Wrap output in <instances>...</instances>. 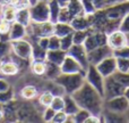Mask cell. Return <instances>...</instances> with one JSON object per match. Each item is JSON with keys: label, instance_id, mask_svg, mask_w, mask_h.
I'll use <instances>...</instances> for the list:
<instances>
[{"label": "cell", "instance_id": "7a4b0ae2", "mask_svg": "<svg viewBox=\"0 0 129 123\" xmlns=\"http://www.w3.org/2000/svg\"><path fill=\"white\" fill-rule=\"evenodd\" d=\"M53 81L62 88L64 94L71 95L85 82V74L84 73H60Z\"/></svg>", "mask_w": 129, "mask_h": 123}, {"label": "cell", "instance_id": "60d3db41", "mask_svg": "<svg viewBox=\"0 0 129 123\" xmlns=\"http://www.w3.org/2000/svg\"><path fill=\"white\" fill-rule=\"evenodd\" d=\"M14 8L16 9H23V8H29L31 2L29 0H10V4Z\"/></svg>", "mask_w": 129, "mask_h": 123}, {"label": "cell", "instance_id": "5bb4252c", "mask_svg": "<svg viewBox=\"0 0 129 123\" xmlns=\"http://www.w3.org/2000/svg\"><path fill=\"white\" fill-rule=\"evenodd\" d=\"M60 69H61V73H84L85 74V69L83 68L82 65L75 58L69 56L68 54L64 57L63 62L61 63Z\"/></svg>", "mask_w": 129, "mask_h": 123}, {"label": "cell", "instance_id": "ffe728a7", "mask_svg": "<svg viewBox=\"0 0 129 123\" xmlns=\"http://www.w3.org/2000/svg\"><path fill=\"white\" fill-rule=\"evenodd\" d=\"M74 32V29L69 23H63V22H57L54 23V30L53 34L59 38H62L64 36L71 34Z\"/></svg>", "mask_w": 129, "mask_h": 123}, {"label": "cell", "instance_id": "c3c4849f", "mask_svg": "<svg viewBox=\"0 0 129 123\" xmlns=\"http://www.w3.org/2000/svg\"><path fill=\"white\" fill-rule=\"evenodd\" d=\"M10 89V83L6 79L0 78V91H7Z\"/></svg>", "mask_w": 129, "mask_h": 123}, {"label": "cell", "instance_id": "52a82bcc", "mask_svg": "<svg viewBox=\"0 0 129 123\" xmlns=\"http://www.w3.org/2000/svg\"><path fill=\"white\" fill-rule=\"evenodd\" d=\"M104 80L105 78L99 72L95 65L89 64L88 67L85 71V81L88 84H91L94 89H96L103 96V90H104Z\"/></svg>", "mask_w": 129, "mask_h": 123}, {"label": "cell", "instance_id": "836d02e7", "mask_svg": "<svg viewBox=\"0 0 129 123\" xmlns=\"http://www.w3.org/2000/svg\"><path fill=\"white\" fill-rule=\"evenodd\" d=\"M74 45V39H73V33L64 36L62 38H60V49L63 51H68L70 49V47Z\"/></svg>", "mask_w": 129, "mask_h": 123}, {"label": "cell", "instance_id": "1f68e13d", "mask_svg": "<svg viewBox=\"0 0 129 123\" xmlns=\"http://www.w3.org/2000/svg\"><path fill=\"white\" fill-rule=\"evenodd\" d=\"M63 106H64L63 95H54L50 107L53 108L56 112H58V111H63Z\"/></svg>", "mask_w": 129, "mask_h": 123}, {"label": "cell", "instance_id": "ab89813d", "mask_svg": "<svg viewBox=\"0 0 129 123\" xmlns=\"http://www.w3.org/2000/svg\"><path fill=\"white\" fill-rule=\"evenodd\" d=\"M54 114H56V111L53 110V108H51L50 106H48V107H44V110H43V113H42V121L44 122H51L52 119H53Z\"/></svg>", "mask_w": 129, "mask_h": 123}, {"label": "cell", "instance_id": "8d00e7d4", "mask_svg": "<svg viewBox=\"0 0 129 123\" xmlns=\"http://www.w3.org/2000/svg\"><path fill=\"white\" fill-rule=\"evenodd\" d=\"M56 49H60V38L52 34L49 37V40H48V50Z\"/></svg>", "mask_w": 129, "mask_h": 123}, {"label": "cell", "instance_id": "d590c367", "mask_svg": "<svg viewBox=\"0 0 129 123\" xmlns=\"http://www.w3.org/2000/svg\"><path fill=\"white\" fill-rule=\"evenodd\" d=\"M117 72H129V58H117Z\"/></svg>", "mask_w": 129, "mask_h": 123}, {"label": "cell", "instance_id": "44dd1931", "mask_svg": "<svg viewBox=\"0 0 129 123\" xmlns=\"http://www.w3.org/2000/svg\"><path fill=\"white\" fill-rule=\"evenodd\" d=\"M63 99H64L63 111L66 112L67 115H74L78 110H79V106L77 105V103L75 101V99L73 98L71 95L64 94L63 95Z\"/></svg>", "mask_w": 129, "mask_h": 123}, {"label": "cell", "instance_id": "6f0895ef", "mask_svg": "<svg viewBox=\"0 0 129 123\" xmlns=\"http://www.w3.org/2000/svg\"><path fill=\"white\" fill-rule=\"evenodd\" d=\"M1 11H2V6L0 5V18H1Z\"/></svg>", "mask_w": 129, "mask_h": 123}, {"label": "cell", "instance_id": "91938a15", "mask_svg": "<svg viewBox=\"0 0 129 123\" xmlns=\"http://www.w3.org/2000/svg\"><path fill=\"white\" fill-rule=\"evenodd\" d=\"M125 1H128V2H129V0H125Z\"/></svg>", "mask_w": 129, "mask_h": 123}, {"label": "cell", "instance_id": "d6a6232c", "mask_svg": "<svg viewBox=\"0 0 129 123\" xmlns=\"http://www.w3.org/2000/svg\"><path fill=\"white\" fill-rule=\"evenodd\" d=\"M74 15L69 11V9L67 7H61L60 13H59V17H58V22H63V23H69L73 21Z\"/></svg>", "mask_w": 129, "mask_h": 123}, {"label": "cell", "instance_id": "603a6c76", "mask_svg": "<svg viewBox=\"0 0 129 123\" xmlns=\"http://www.w3.org/2000/svg\"><path fill=\"white\" fill-rule=\"evenodd\" d=\"M60 73H61V69L59 65L47 61V69H45V74H44V78L47 80L53 81Z\"/></svg>", "mask_w": 129, "mask_h": 123}, {"label": "cell", "instance_id": "7c38bea8", "mask_svg": "<svg viewBox=\"0 0 129 123\" xmlns=\"http://www.w3.org/2000/svg\"><path fill=\"white\" fill-rule=\"evenodd\" d=\"M20 72L19 67L9 58V54L2 59H0V75L4 78H13L18 75Z\"/></svg>", "mask_w": 129, "mask_h": 123}, {"label": "cell", "instance_id": "30bf717a", "mask_svg": "<svg viewBox=\"0 0 129 123\" xmlns=\"http://www.w3.org/2000/svg\"><path fill=\"white\" fill-rule=\"evenodd\" d=\"M67 54H68L69 56H71L73 58H75L76 61L83 66V68L86 71L89 63H88V58H87V50L85 49L84 45L74 43L70 47V49L67 51Z\"/></svg>", "mask_w": 129, "mask_h": 123}, {"label": "cell", "instance_id": "4316f807", "mask_svg": "<svg viewBox=\"0 0 129 123\" xmlns=\"http://www.w3.org/2000/svg\"><path fill=\"white\" fill-rule=\"evenodd\" d=\"M16 11L17 9L14 8L11 5H6L2 6V11H1V18L8 21V22L13 23L16 21Z\"/></svg>", "mask_w": 129, "mask_h": 123}, {"label": "cell", "instance_id": "4fadbf2b", "mask_svg": "<svg viewBox=\"0 0 129 123\" xmlns=\"http://www.w3.org/2000/svg\"><path fill=\"white\" fill-rule=\"evenodd\" d=\"M95 66L104 78L111 76L117 72V58L113 55H111V56L104 58L103 61H101Z\"/></svg>", "mask_w": 129, "mask_h": 123}, {"label": "cell", "instance_id": "f35d334b", "mask_svg": "<svg viewBox=\"0 0 129 123\" xmlns=\"http://www.w3.org/2000/svg\"><path fill=\"white\" fill-rule=\"evenodd\" d=\"M113 56L116 58H129V46H123L119 49L113 50Z\"/></svg>", "mask_w": 129, "mask_h": 123}, {"label": "cell", "instance_id": "bcb514c9", "mask_svg": "<svg viewBox=\"0 0 129 123\" xmlns=\"http://www.w3.org/2000/svg\"><path fill=\"white\" fill-rule=\"evenodd\" d=\"M119 30H121L122 32H125L127 34L129 33V13L121 20L120 25H119Z\"/></svg>", "mask_w": 129, "mask_h": 123}, {"label": "cell", "instance_id": "9c48e42d", "mask_svg": "<svg viewBox=\"0 0 129 123\" xmlns=\"http://www.w3.org/2000/svg\"><path fill=\"white\" fill-rule=\"evenodd\" d=\"M111 55H113V50L108 45H104V46H99V47L87 51V58H88L89 64L96 65L104 58L111 56Z\"/></svg>", "mask_w": 129, "mask_h": 123}, {"label": "cell", "instance_id": "d4e9b609", "mask_svg": "<svg viewBox=\"0 0 129 123\" xmlns=\"http://www.w3.org/2000/svg\"><path fill=\"white\" fill-rule=\"evenodd\" d=\"M16 22L20 23L24 26H28L31 21V14H29V8H23L17 9L16 11Z\"/></svg>", "mask_w": 129, "mask_h": 123}, {"label": "cell", "instance_id": "11a10c76", "mask_svg": "<svg viewBox=\"0 0 129 123\" xmlns=\"http://www.w3.org/2000/svg\"><path fill=\"white\" fill-rule=\"evenodd\" d=\"M36 1H38V0H29V2H31V6H32V5H34V4H35Z\"/></svg>", "mask_w": 129, "mask_h": 123}, {"label": "cell", "instance_id": "e575fe53", "mask_svg": "<svg viewBox=\"0 0 129 123\" xmlns=\"http://www.w3.org/2000/svg\"><path fill=\"white\" fill-rule=\"evenodd\" d=\"M91 115L88 111L84 110V108H79L77 112L74 114V121L75 123H85V120Z\"/></svg>", "mask_w": 129, "mask_h": 123}, {"label": "cell", "instance_id": "3957f363", "mask_svg": "<svg viewBox=\"0 0 129 123\" xmlns=\"http://www.w3.org/2000/svg\"><path fill=\"white\" fill-rule=\"evenodd\" d=\"M108 112L117 113V114H128L129 113V101L125 95L117 96L110 99H104V110Z\"/></svg>", "mask_w": 129, "mask_h": 123}, {"label": "cell", "instance_id": "db71d44e", "mask_svg": "<svg viewBox=\"0 0 129 123\" xmlns=\"http://www.w3.org/2000/svg\"><path fill=\"white\" fill-rule=\"evenodd\" d=\"M1 119H4V112H2V110H0V121H1Z\"/></svg>", "mask_w": 129, "mask_h": 123}, {"label": "cell", "instance_id": "ee69618b", "mask_svg": "<svg viewBox=\"0 0 129 123\" xmlns=\"http://www.w3.org/2000/svg\"><path fill=\"white\" fill-rule=\"evenodd\" d=\"M67 117H68V115L66 114L64 111H58V112H56V114H54L51 123H66Z\"/></svg>", "mask_w": 129, "mask_h": 123}, {"label": "cell", "instance_id": "9a60e30c", "mask_svg": "<svg viewBox=\"0 0 129 123\" xmlns=\"http://www.w3.org/2000/svg\"><path fill=\"white\" fill-rule=\"evenodd\" d=\"M92 24H93V14H84V15L75 16L70 22V25L73 26L74 31L92 29Z\"/></svg>", "mask_w": 129, "mask_h": 123}, {"label": "cell", "instance_id": "e0dca14e", "mask_svg": "<svg viewBox=\"0 0 129 123\" xmlns=\"http://www.w3.org/2000/svg\"><path fill=\"white\" fill-rule=\"evenodd\" d=\"M23 38H26V26L15 21L11 23V27L9 31V41L18 40Z\"/></svg>", "mask_w": 129, "mask_h": 123}, {"label": "cell", "instance_id": "277c9868", "mask_svg": "<svg viewBox=\"0 0 129 123\" xmlns=\"http://www.w3.org/2000/svg\"><path fill=\"white\" fill-rule=\"evenodd\" d=\"M29 14H31V21L35 23H43L50 21V9L49 2L38 0L34 5L29 7Z\"/></svg>", "mask_w": 129, "mask_h": 123}, {"label": "cell", "instance_id": "f6af8a7d", "mask_svg": "<svg viewBox=\"0 0 129 123\" xmlns=\"http://www.w3.org/2000/svg\"><path fill=\"white\" fill-rule=\"evenodd\" d=\"M80 1H82L85 14H94L96 11V8L94 7V5L92 4L91 0H80Z\"/></svg>", "mask_w": 129, "mask_h": 123}, {"label": "cell", "instance_id": "f5cc1de1", "mask_svg": "<svg viewBox=\"0 0 129 123\" xmlns=\"http://www.w3.org/2000/svg\"><path fill=\"white\" fill-rule=\"evenodd\" d=\"M125 95L126 97H127V99H128V101H129V88H126V90H125Z\"/></svg>", "mask_w": 129, "mask_h": 123}, {"label": "cell", "instance_id": "f546056e", "mask_svg": "<svg viewBox=\"0 0 129 123\" xmlns=\"http://www.w3.org/2000/svg\"><path fill=\"white\" fill-rule=\"evenodd\" d=\"M11 27V23L8 21L0 18V40L9 41V31Z\"/></svg>", "mask_w": 129, "mask_h": 123}, {"label": "cell", "instance_id": "74e56055", "mask_svg": "<svg viewBox=\"0 0 129 123\" xmlns=\"http://www.w3.org/2000/svg\"><path fill=\"white\" fill-rule=\"evenodd\" d=\"M113 76L123 85L125 88H129V72L121 73V72H116Z\"/></svg>", "mask_w": 129, "mask_h": 123}, {"label": "cell", "instance_id": "83f0119b", "mask_svg": "<svg viewBox=\"0 0 129 123\" xmlns=\"http://www.w3.org/2000/svg\"><path fill=\"white\" fill-rule=\"evenodd\" d=\"M53 97H54V95L52 94L50 90H44L41 95H39L36 99H38V103L44 108V107H48V106L51 105Z\"/></svg>", "mask_w": 129, "mask_h": 123}, {"label": "cell", "instance_id": "ac0fdd59", "mask_svg": "<svg viewBox=\"0 0 129 123\" xmlns=\"http://www.w3.org/2000/svg\"><path fill=\"white\" fill-rule=\"evenodd\" d=\"M19 96L24 100H27V101L34 100L39 96V89L34 84H25L19 90Z\"/></svg>", "mask_w": 129, "mask_h": 123}, {"label": "cell", "instance_id": "f1b7e54d", "mask_svg": "<svg viewBox=\"0 0 129 123\" xmlns=\"http://www.w3.org/2000/svg\"><path fill=\"white\" fill-rule=\"evenodd\" d=\"M49 9H50V22L57 23L58 22L59 13H60V5L56 0H50L49 1Z\"/></svg>", "mask_w": 129, "mask_h": 123}, {"label": "cell", "instance_id": "816d5d0a", "mask_svg": "<svg viewBox=\"0 0 129 123\" xmlns=\"http://www.w3.org/2000/svg\"><path fill=\"white\" fill-rule=\"evenodd\" d=\"M10 4V0H0V5L1 6H6V5Z\"/></svg>", "mask_w": 129, "mask_h": 123}, {"label": "cell", "instance_id": "b9f144b4", "mask_svg": "<svg viewBox=\"0 0 129 123\" xmlns=\"http://www.w3.org/2000/svg\"><path fill=\"white\" fill-rule=\"evenodd\" d=\"M13 99H14V91L11 89L7 90V91H0V104L9 103Z\"/></svg>", "mask_w": 129, "mask_h": 123}, {"label": "cell", "instance_id": "7bdbcfd3", "mask_svg": "<svg viewBox=\"0 0 129 123\" xmlns=\"http://www.w3.org/2000/svg\"><path fill=\"white\" fill-rule=\"evenodd\" d=\"M9 52H10V43H9V41L0 40V59L6 57Z\"/></svg>", "mask_w": 129, "mask_h": 123}, {"label": "cell", "instance_id": "cb8c5ba5", "mask_svg": "<svg viewBox=\"0 0 129 123\" xmlns=\"http://www.w3.org/2000/svg\"><path fill=\"white\" fill-rule=\"evenodd\" d=\"M47 49L39 46L36 42H32V59L31 61H45L47 59Z\"/></svg>", "mask_w": 129, "mask_h": 123}, {"label": "cell", "instance_id": "f907efd6", "mask_svg": "<svg viewBox=\"0 0 129 123\" xmlns=\"http://www.w3.org/2000/svg\"><path fill=\"white\" fill-rule=\"evenodd\" d=\"M57 2H58L59 5H60V7H66L67 5H68V2L70 1V0H56Z\"/></svg>", "mask_w": 129, "mask_h": 123}, {"label": "cell", "instance_id": "8992f818", "mask_svg": "<svg viewBox=\"0 0 129 123\" xmlns=\"http://www.w3.org/2000/svg\"><path fill=\"white\" fill-rule=\"evenodd\" d=\"M105 17L112 22H121L123 17L129 13V2L122 1L116 5H111L102 9Z\"/></svg>", "mask_w": 129, "mask_h": 123}, {"label": "cell", "instance_id": "9f6ffc18", "mask_svg": "<svg viewBox=\"0 0 129 123\" xmlns=\"http://www.w3.org/2000/svg\"><path fill=\"white\" fill-rule=\"evenodd\" d=\"M127 45L129 46V33L127 34Z\"/></svg>", "mask_w": 129, "mask_h": 123}, {"label": "cell", "instance_id": "ba28073f", "mask_svg": "<svg viewBox=\"0 0 129 123\" xmlns=\"http://www.w3.org/2000/svg\"><path fill=\"white\" fill-rule=\"evenodd\" d=\"M125 90H126V88L113 75L105 78L104 90H103V97H104V99H110L117 96H121V95L125 94Z\"/></svg>", "mask_w": 129, "mask_h": 123}, {"label": "cell", "instance_id": "4dcf8cb0", "mask_svg": "<svg viewBox=\"0 0 129 123\" xmlns=\"http://www.w3.org/2000/svg\"><path fill=\"white\" fill-rule=\"evenodd\" d=\"M93 31L92 29H87V30H76L73 32V39H74V43L77 45H83L85 41V39L88 37V34Z\"/></svg>", "mask_w": 129, "mask_h": 123}, {"label": "cell", "instance_id": "680465c9", "mask_svg": "<svg viewBox=\"0 0 129 123\" xmlns=\"http://www.w3.org/2000/svg\"><path fill=\"white\" fill-rule=\"evenodd\" d=\"M43 1H48V2H49V1H50V0H43Z\"/></svg>", "mask_w": 129, "mask_h": 123}, {"label": "cell", "instance_id": "7dc6e473", "mask_svg": "<svg viewBox=\"0 0 129 123\" xmlns=\"http://www.w3.org/2000/svg\"><path fill=\"white\" fill-rule=\"evenodd\" d=\"M92 4L94 5V7L96 8V10L99 9H103L108 6L107 5V0H91Z\"/></svg>", "mask_w": 129, "mask_h": 123}, {"label": "cell", "instance_id": "8fae6325", "mask_svg": "<svg viewBox=\"0 0 129 123\" xmlns=\"http://www.w3.org/2000/svg\"><path fill=\"white\" fill-rule=\"evenodd\" d=\"M107 45L112 50H116V49L123 47V46H127V33L122 32L119 29L110 32V33H108Z\"/></svg>", "mask_w": 129, "mask_h": 123}, {"label": "cell", "instance_id": "7402d4cb", "mask_svg": "<svg viewBox=\"0 0 129 123\" xmlns=\"http://www.w3.org/2000/svg\"><path fill=\"white\" fill-rule=\"evenodd\" d=\"M29 69L35 76H44L47 69V61H31Z\"/></svg>", "mask_w": 129, "mask_h": 123}, {"label": "cell", "instance_id": "d6986e66", "mask_svg": "<svg viewBox=\"0 0 129 123\" xmlns=\"http://www.w3.org/2000/svg\"><path fill=\"white\" fill-rule=\"evenodd\" d=\"M66 56H67V52L63 51V50H61V49L48 50L47 51V59H45V61L51 62V63H53V64H57L60 66Z\"/></svg>", "mask_w": 129, "mask_h": 123}, {"label": "cell", "instance_id": "484cf974", "mask_svg": "<svg viewBox=\"0 0 129 123\" xmlns=\"http://www.w3.org/2000/svg\"><path fill=\"white\" fill-rule=\"evenodd\" d=\"M66 7L69 9V11L74 15V17H75V16H78V15H84L85 14L84 8H83V5H82V1H80V0H70Z\"/></svg>", "mask_w": 129, "mask_h": 123}, {"label": "cell", "instance_id": "5b68a950", "mask_svg": "<svg viewBox=\"0 0 129 123\" xmlns=\"http://www.w3.org/2000/svg\"><path fill=\"white\" fill-rule=\"evenodd\" d=\"M10 51L17 57L31 61L32 59V42L27 38L9 41Z\"/></svg>", "mask_w": 129, "mask_h": 123}, {"label": "cell", "instance_id": "6da1fadb", "mask_svg": "<svg viewBox=\"0 0 129 123\" xmlns=\"http://www.w3.org/2000/svg\"><path fill=\"white\" fill-rule=\"evenodd\" d=\"M71 96L79 108H84L91 114L98 116L102 115L104 110V97L86 81L74 94H71Z\"/></svg>", "mask_w": 129, "mask_h": 123}, {"label": "cell", "instance_id": "681fc988", "mask_svg": "<svg viewBox=\"0 0 129 123\" xmlns=\"http://www.w3.org/2000/svg\"><path fill=\"white\" fill-rule=\"evenodd\" d=\"M122 1H125V0H107V5L108 6H111V5H116V4H119V2H122Z\"/></svg>", "mask_w": 129, "mask_h": 123}, {"label": "cell", "instance_id": "2e32d148", "mask_svg": "<svg viewBox=\"0 0 129 123\" xmlns=\"http://www.w3.org/2000/svg\"><path fill=\"white\" fill-rule=\"evenodd\" d=\"M35 107L28 105H23L22 107L18 108V111L16 110V114H17L18 119H20L22 121H35L34 119H39L40 116H36L35 115Z\"/></svg>", "mask_w": 129, "mask_h": 123}]
</instances>
